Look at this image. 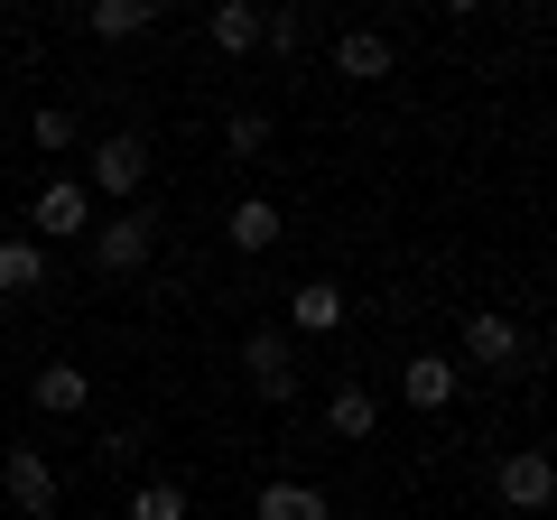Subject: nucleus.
Masks as SVG:
<instances>
[{"instance_id":"nucleus-1","label":"nucleus","mask_w":557,"mask_h":520,"mask_svg":"<svg viewBox=\"0 0 557 520\" xmlns=\"http://www.w3.org/2000/svg\"><path fill=\"white\" fill-rule=\"evenodd\" d=\"M0 493H10V511H20V520H57L65 474H57L47 446H10V456H0Z\"/></svg>"},{"instance_id":"nucleus-2","label":"nucleus","mask_w":557,"mask_h":520,"mask_svg":"<svg viewBox=\"0 0 557 520\" xmlns=\"http://www.w3.org/2000/svg\"><path fill=\"white\" fill-rule=\"evenodd\" d=\"M242 372H251V391L270 409H288L307 391V372H298V344L278 335V325H251V335H242Z\"/></svg>"},{"instance_id":"nucleus-3","label":"nucleus","mask_w":557,"mask_h":520,"mask_svg":"<svg viewBox=\"0 0 557 520\" xmlns=\"http://www.w3.org/2000/svg\"><path fill=\"white\" fill-rule=\"evenodd\" d=\"M84 242H94V270H102V280H131L139 260L159 251V214H149V205H121V214L94 223Z\"/></svg>"},{"instance_id":"nucleus-4","label":"nucleus","mask_w":557,"mask_h":520,"mask_svg":"<svg viewBox=\"0 0 557 520\" xmlns=\"http://www.w3.org/2000/svg\"><path fill=\"white\" fill-rule=\"evenodd\" d=\"M139 186H149V140H139V131H112V140H94L84 196H121V205H139Z\"/></svg>"},{"instance_id":"nucleus-5","label":"nucleus","mask_w":557,"mask_h":520,"mask_svg":"<svg viewBox=\"0 0 557 520\" xmlns=\"http://www.w3.org/2000/svg\"><path fill=\"white\" fill-rule=\"evenodd\" d=\"M465 362H474V372H511V362H530V335H520L502 307H474V317H465Z\"/></svg>"},{"instance_id":"nucleus-6","label":"nucleus","mask_w":557,"mask_h":520,"mask_svg":"<svg viewBox=\"0 0 557 520\" xmlns=\"http://www.w3.org/2000/svg\"><path fill=\"white\" fill-rule=\"evenodd\" d=\"M28 223H38V242H84V233H94V196H84V177H47L38 205H28Z\"/></svg>"},{"instance_id":"nucleus-7","label":"nucleus","mask_w":557,"mask_h":520,"mask_svg":"<svg viewBox=\"0 0 557 520\" xmlns=\"http://www.w3.org/2000/svg\"><path fill=\"white\" fill-rule=\"evenodd\" d=\"M493 493L511 502V511H548L557 502V465L539 456V446H511V456L493 465Z\"/></svg>"},{"instance_id":"nucleus-8","label":"nucleus","mask_w":557,"mask_h":520,"mask_svg":"<svg viewBox=\"0 0 557 520\" xmlns=\"http://www.w3.org/2000/svg\"><path fill=\"white\" fill-rule=\"evenodd\" d=\"M456 391H465V372L446 354H409V372H399V400L409 409H456Z\"/></svg>"},{"instance_id":"nucleus-9","label":"nucleus","mask_w":557,"mask_h":520,"mask_svg":"<svg viewBox=\"0 0 557 520\" xmlns=\"http://www.w3.org/2000/svg\"><path fill=\"white\" fill-rule=\"evenodd\" d=\"M28 400H38L47 419H75V409L94 400V372H84V362H47V372L28 381Z\"/></svg>"},{"instance_id":"nucleus-10","label":"nucleus","mask_w":557,"mask_h":520,"mask_svg":"<svg viewBox=\"0 0 557 520\" xmlns=\"http://www.w3.org/2000/svg\"><path fill=\"white\" fill-rule=\"evenodd\" d=\"M325 428H335V437H372V428H381V391L335 381V391H325Z\"/></svg>"},{"instance_id":"nucleus-11","label":"nucleus","mask_w":557,"mask_h":520,"mask_svg":"<svg viewBox=\"0 0 557 520\" xmlns=\"http://www.w3.org/2000/svg\"><path fill=\"white\" fill-rule=\"evenodd\" d=\"M288 325H298V335H335V325H344V288H335V280L288 288Z\"/></svg>"},{"instance_id":"nucleus-12","label":"nucleus","mask_w":557,"mask_h":520,"mask_svg":"<svg viewBox=\"0 0 557 520\" xmlns=\"http://www.w3.org/2000/svg\"><path fill=\"white\" fill-rule=\"evenodd\" d=\"M335 75L381 84V75H391V38H381V28H344V38H335Z\"/></svg>"},{"instance_id":"nucleus-13","label":"nucleus","mask_w":557,"mask_h":520,"mask_svg":"<svg viewBox=\"0 0 557 520\" xmlns=\"http://www.w3.org/2000/svg\"><path fill=\"white\" fill-rule=\"evenodd\" d=\"M38 288H47V251L28 233H10L0 242V298H38Z\"/></svg>"},{"instance_id":"nucleus-14","label":"nucleus","mask_w":557,"mask_h":520,"mask_svg":"<svg viewBox=\"0 0 557 520\" xmlns=\"http://www.w3.org/2000/svg\"><path fill=\"white\" fill-rule=\"evenodd\" d=\"M251 520H335V511H325V493H317V483H260Z\"/></svg>"},{"instance_id":"nucleus-15","label":"nucleus","mask_w":557,"mask_h":520,"mask_svg":"<svg viewBox=\"0 0 557 520\" xmlns=\"http://www.w3.org/2000/svg\"><path fill=\"white\" fill-rule=\"evenodd\" d=\"M223 233H233V251H278V205L270 196H242L233 214H223Z\"/></svg>"},{"instance_id":"nucleus-16","label":"nucleus","mask_w":557,"mask_h":520,"mask_svg":"<svg viewBox=\"0 0 557 520\" xmlns=\"http://www.w3.org/2000/svg\"><path fill=\"white\" fill-rule=\"evenodd\" d=\"M205 38H214L223 57H251V47H260V10H251V0H214V20H205Z\"/></svg>"},{"instance_id":"nucleus-17","label":"nucleus","mask_w":557,"mask_h":520,"mask_svg":"<svg viewBox=\"0 0 557 520\" xmlns=\"http://www.w3.org/2000/svg\"><path fill=\"white\" fill-rule=\"evenodd\" d=\"M149 20H159L149 0H94V10H84V28H94V38H139Z\"/></svg>"},{"instance_id":"nucleus-18","label":"nucleus","mask_w":557,"mask_h":520,"mask_svg":"<svg viewBox=\"0 0 557 520\" xmlns=\"http://www.w3.org/2000/svg\"><path fill=\"white\" fill-rule=\"evenodd\" d=\"M223 149H233V159H270V112H251V102H242V112L223 121Z\"/></svg>"},{"instance_id":"nucleus-19","label":"nucleus","mask_w":557,"mask_h":520,"mask_svg":"<svg viewBox=\"0 0 557 520\" xmlns=\"http://www.w3.org/2000/svg\"><path fill=\"white\" fill-rule=\"evenodd\" d=\"M131 520H186V483H131Z\"/></svg>"},{"instance_id":"nucleus-20","label":"nucleus","mask_w":557,"mask_h":520,"mask_svg":"<svg viewBox=\"0 0 557 520\" xmlns=\"http://www.w3.org/2000/svg\"><path fill=\"white\" fill-rule=\"evenodd\" d=\"M260 47L298 57V47H307V10H260Z\"/></svg>"},{"instance_id":"nucleus-21","label":"nucleus","mask_w":557,"mask_h":520,"mask_svg":"<svg viewBox=\"0 0 557 520\" xmlns=\"http://www.w3.org/2000/svg\"><path fill=\"white\" fill-rule=\"evenodd\" d=\"M28 140L38 149H75V112H65V102H38V112H28Z\"/></svg>"},{"instance_id":"nucleus-22","label":"nucleus","mask_w":557,"mask_h":520,"mask_svg":"<svg viewBox=\"0 0 557 520\" xmlns=\"http://www.w3.org/2000/svg\"><path fill=\"white\" fill-rule=\"evenodd\" d=\"M139 446H149V428H112V437H102V465H131Z\"/></svg>"},{"instance_id":"nucleus-23","label":"nucleus","mask_w":557,"mask_h":520,"mask_svg":"<svg viewBox=\"0 0 557 520\" xmlns=\"http://www.w3.org/2000/svg\"><path fill=\"white\" fill-rule=\"evenodd\" d=\"M0 84H10V75H0Z\"/></svg>"}]
</instances>
